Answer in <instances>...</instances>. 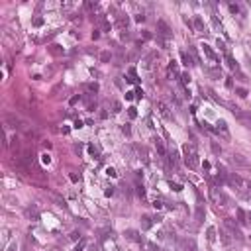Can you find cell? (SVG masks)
Instances as JSON below:
<instances>
[{
  "label": "cell",
  "instance_id": "obj_1",
  "mask_svg": "<svg viewBox=\"0 0 251 251\" xmlns=\"http://www.w3.org/2000/svg\"><path fill=\"white\" fill-rule=\"evenodd\" d=\"M228 183H230L231 186H235L239 192H249L251 190V183L247 178L239 177L238 173H230V175H228Z\"/></svg>",
  "mask_w": 251,
  "mask_h": 251
},
{
  "label": "cell",
  "instance_id": "obj_2",
  "mask_svg": "<svg viewBox=\"0 0 251 251\" xmlns=\"http://www.w3.org/2000/svg\"><path fill=\"white\" fill-rule=\"evenodd\" d=\"M183 153H185V163L188 165V169H196V167H198V155H196L194 145H188V143H186V145L183 147Z\"/></svg>",
  "mask_w": 251,
  "mask_h": 251
},
{
  "label": "cell",
  "instance_id": "obj_3",
  "mask_svg": "<svg viewBox=\"0 0 251 251\" xmlns=\"http://www.w3.org/2000/svg\"><path fill=\"white\" fill-rule=\"evenodd\" d=\"M208 196H210V200L214 202V204L226 206V196L218 190V188H216V186H210V188H208Z\"/></svg>",
  "mask_w": 251,
  "mask_h": 251
},
{
  "label": "cell",
  "instance_id": "obj_4",
  "mask_svg": "<svg viewBox=\"0 0 251 251\" xmlns=\"http://www.w3.org/2000/svg\"><path fill=\"white\" fill-rule=\"evenodd\" d=\"M224 226L230 230V233H231V238L233 239H241V231H239V226L233 222L231 218H226L224 220Z\"/></svg>",
  "mask_w": 251,
  "mask_h": 251
},
{
  "label": "cell",
  "instance_id": "obj_5",
  "mask_svg": "<svg viewBox=\"0 0 251 251\" xmlns=\"http://www.w3.org/2000/svg\"><path fill=\"white\" fill-rule=\"evenodd\" d=\"M202 51H204V55L210 59V63H214V65H218V55L214 53V49H212L210 45H206V43H202Z\"/></svg>",
  "mask_w": 251,
  "mask_h": 251
},
{
  "label": "cell",
  "instance_id": "obj_6",
  "mask_svg": "<svg viewBox=\"0 0 251 251\" xmlns=\"http://www.w3.org/2000/svg\"><path fill=\"white\" fill-rule=\"evenodd\" d=\"M157 30H159V35H163V37H169L171 35V27H169V24H167L165 20H159L157 22Z\"/></svg>",
  "mask_w": 251,
  "mask_h": 251
},
{
  "label": "cell",
  "instance_id": "obj_7",
  "mask_svg": "<svg viewBox=\"0 0 251 251\" xmlns=\"http://www.w3.org/2000/svg\"><path fill=\"white\" fill-rule=\"evenodd\" d=\"M157 110H159V114H161L163 118H167V120L173 118V114L169 112V106H167L165 102H157Z\"/></svg>",
  "mask_w": 251,
  "mask_h": 251
},
{
  "label": "cell",
  "instance_id": "obj_8",
  "mask_svg": "<svg viewBox=\"0 0 251 251\" xmlns=\"http://www.w3.org/2000/svg\"><path fill=\"white\" fill-rule=\"evenodd\" d=\"M153 141H155V149H157V153L165 159L167 157V151H165V147H163V141H161V139H153Z\"/></svg>",
  "mask_w": 251,
  "mask_h": 251
},
{
  "label": "cell",
  "instance_id": "obj_9",
  "mask_svg": "<svg viewBox=\"0 0 251 251\" xmlns=\"http://www.w3.org/2000/svg\"><path fill=\"white\" fill-rule=\"evenodd\" d=\"M137 71H135V69H133V67H130V69H128V82H137Z\"/></svg>",
  "mask_w": 251,
  "mask_h": 251
},
{
  "label": "cell",
  "instance_id": "obj_10",
  "mask_svg": "<svg viewBox=\"0 0 251 251\" xmlns=\"http://www.w3.org/2000/svg\"><path fill=\"white\" fill-rule=\"evenodd\" d=\"M194 27H196V32H198V33H204V32H206L204 22H202V18H200V16H196V20H194Z\"/></svg>",
  "mask_w": 251,
  "mask_h": 251
},
{
  "label": "cell",
  "instance_id": "obj_11",
  "mask_svg": "<svg viewBox=\"0 0 251 251\" xmlns=\"http://www.w3.org/2000/svg\"><path fill=\"white\" fill-rule=\"evenodd\" d=\"M153 222H155V220H153L151 216H143V218H141V228H143V230H149Z\"/></svg>",
  "mask_w": 251,
  "mask_h": 251
},
{
  "label": "cell",
  "instance_id": "obj_12",
  "mask_svg": "<svg viewBox=\"0 0 251 251\" xmlns=\"http://www.w3.org/2000/svg\"><path fill=\"white\" fill-rule=\"evenodd\" d=\"M49 53L55 55V57H57V55H63V47L57 45V43H53V45H49Z\"/></svg>",
  "mask_w": 251,
  "mask_h": 251
},
{
  "label": "cell",
  "instance_id": "obj_13",
  "mask_svg": "<svg viewBox=\"0 0 251 251\" xmlns=\"http://www.w3.org/2000/svg\"><path fill=\"white\" fill-rule=\"evenodd\" d=\"M226 63H228V67H230V69H233V71H238V65H235V61H233V57L230 55V51H226Z\"/></svg>",
  "mask_w": 251,
  "mask_h": 251
},
{
  "label": "cell",
  "instance_id": "obj_14",
  "mask_svg": "<svg viewBox=\"0 0 251 251\" xmlns=\"http://www.w3.org/2000/svg\"><path fill=\"white\" fill-rule=\"evenodd\" d=\"M125 235H128V238L132 239V241H141L139 233H137V231H133V230H128V231H125Z\"/></svg>",
  "mask_w": 251,
  "mask_h": 251
},
{
  "label": "cell",
  "instance_id": "obj_15",
  "mask_svg": "<svg viewBox=\"0 0 251 251\" xmlns=\"http://www.w3.org/2000/svg\"><path fill=\"white\" fill-rule=\"evenodd\" d=\"M235 212H238V222H239V224H245V222H247V214H245L241 208H238Z\"/></svg>",
  "mask_w": 251,
  "mask_h": 251
},
{
  "label": "cell",
  "instance_id": "obj_16",
  "mask_svg": "<svg viewBox=\"0 0 251 251\" xmlns=\"http://www.w3.org/2000/svg\"><path fill=\"white\" fill-rule=\"evenodd\" d=\"M86 90L94 96V94L98 92V85H96V82H88V85H86Z\"/></svg>",
  "mask_w": 251,
  "mask_h": 251
},
{
  "label": "cell",
  "instance_id": "obj_17",
  "mask_svg": "<svg viewBox=\"0 0 251 251\" xmlns=\"http://www.w3.org/2000/svg\"><path fill=\"white\" fill-rule=\"evenodd\" d=\"M208 241L210 243L216 241V228H208Z\"/></svg>",
  "mask_w": 251,
  "mask_h": 251
},
{
  "label": "cell",
  "instance_id": "obj_18",
  "mask_svg": "<svg viewBox=\"0 0 251 251\" xmlns=\"http://www.w3.org/2000/svg\"><path fill=\"white\" fill-rule=\"evenodd\" d=\"M180 57H183V65H192V57H190L186 51H183V55H180Z\"/></svg>",
  "mask_w": 251,
  "mask_h": 251
},
{
  "label": "cell",
  "instance_id": "obj_19",
  "mask_svg": "<svg viewBox=\"0 0 251 251\" xmlns=\"http://www.w3.org/2000/svg\"><path fill=\"white\" fill-rule=\"evenodd\" d=\"M202 218H204V208H202V206H198V208H196V220H198V222H202Z\"/></svg>",
  "mask_w": 251,
  "mask_h": 251
},
{
  "label": "cell",
  "instance_id": "obj_20",
  "mask_svg": "<svg viewBox=\"0 0 251 251\" xmlns=\"http://www.w3.org/2000/svg\"><path fill=\"white\" fill-rule=\"evenodd\" d=\"M128 22H130V20H128V16H120V18H118V24L122 27H128Z\"/></svg>",
  "mask_w": 251,
  "mask_h": 251
},
{
  "label": "cell",
  "instance_id": "obj_21",
  "mask_svg": "<svg viewBox=\"0 0 251 251\" xmlns=\"http://www.w3.org/2000/svg\"><path fill=\"white\" fill-rule=\"evenodd\" d=\"M128 116H130V118H135V116H137V108H135V106H132V108H128Z\"/></svg>",
  "mask_w": 251,
  "mask_h": 251
},
{
  "label": "cell",
  "instance_id": "obj_22",
  "mask_svg": "<svg viewBox=\"0 0 251 251\" xmlns=\"http://www.w3.org/2000/svg\"><path fill=\"white\" fill-rule=\"evenodd\" d=\"M33 26L41 27V26H43V18H41V16H35V18H33Z\"/></svg>",
  "mask_w": 251,
  "mask_h": 251
},
{
  "label": "cell",
  "instance_id": "obj_23",
  "mask_svg": "<svg viewBox=\"0 0 251 251\" xmlns=\"http://www.w3.org/2000/svg\"><path fill=\"white\" fill-rule=\"evenodd\" d=\"M235 94H238L239 98H245V96H247V90H245V88H235Z\"/></svg>",
  "mask_w": 251,
  "mask_h": 251
},
{
  "label": "cell",
  "instance_id": "obj_24",
  "mask_svg": "<svg viewBox=\"0 0 251 251\" xmlns=\"http://www.w3.org/2000/svg\"><path fill=\"white\" fill-rule=\"evenodd\" d=\"M180 80H183V85H185V86L188 85V82H190V77H188V73H183V75H180Z\"/></svg>",
  "mask_w": 251,
  "mask_h": 251
},
{
  "label": "cell",
  "instance_id": "obj_25",
  "mask_svg": "<svg viewBox=\"0 0 251 251\" xmlns=\"http://www.w3.org/2000/svg\"><path fill=\"white\" fill-rule=\"evenodd\" d=\"M41 163H43V165H49V163H51V157H49L47 153H43V155H41Z\"/></svg>",
  "mask_w": 251,
  "mask_h": 251
},
{
  "label": "cell",
  "instance_id": "obj_26",
  "mask_svg": "<svg viewBox=\"0 0 251 251\" xmlns=\"http://www.w3.org/2000/svg\"><path fill=\"white\" fill-rule=\"evenodd\" d=\"M220 235H222V241H224V243H230V238H228L226 230H220Z\"/></svg>",
  "mask_w": 251,
  "mask_h": 251
},
{
  "label": "cell",
  "instance_id": "obj_27",
  "mask_svg": "<svg viewBox=\"0 0 251 251\" xmlns=\"http://www.w3.org/2000/svg\"><path fill=\"white\" fill-rule=\"evenodd\" d=\"M169 185H171V188H173L175 192H180V190H183V186L178 185V183H169Z\"/></svg>",
  "mask_w": 251,
  "mask_h": 251
},
{
  "label": "cell",
  "instance_id": "obj_28",
  "mask_svg": "<svg viewBox=\"0 0 251 251\" xmlns=\"http://www.w3.org/2000/svg\"><path fill=\"white\" fill-rule=\"evenodd\" d=\"M135 188H137V196H139V198H143V196H145V190H143V186L137 185Z\"/></svg>",
  "mask_w": 251,
  "mask_h": 251
},
{
  "label": "cell",
  "instance_id": "obj_29",
  "mask_svg": "<svg viewBox=\"0 0 251 251\" xmlns=\"http://www.w3.org/2000/svg\"><path fill=\"white\" fill-rule=\"evenodd\" d=\"M106 175H108V177H116L118 173H116V169H112V167H108V169H106Z\"/></svg>",
  "mask_w": 251,
  "mask_h": 251
},
{
  "label": "cell",
  "instance_id": "obj_30",
  "mask_svg": "<svg viewBox=\"0 0 251 251\" xmlns=\"http://www.w3.org/2000/svg\"><path fill=\"white\" fill-rule=\"evenodd\" d=\"M130 132H132V128H130V124L122 125V133H125V135H130Z\"/></svg>",
  "mask_w": 251,
  "mask_h": 251
},
{
  "label": "cell",
  "instance_id": "obj_31",
  "mask_svg": "<svg viewBox=\"0 0 251 251\" xmlns=\"http://www.w3.org/2000/svg\"><path fill=\"white\" fill-rule=\"evenodd\" d=\"M169 69H171V71H177V61H175V59L169 61Z\"/></svg>",
  "mask_w": 251,
  "mask_h": 251
},
{
  "label": "cell",
  "instance_id": "obj_32",
  "mask_svg": "<svg viewBox=\"0 0 251 251\" xmlns=\"http://www.w3.org/2000/svg\"><path fill=\"white\" fill-rule=\"evenodd\" d=\"M88 151H90V155H98V149H96V147H94L92 143L88 145Z\"/></svg>",
  "mask_w": 251,
  "mask_h": 251
},
{
  "label": "cell",
  "instance_id": "obj_33",
  "mask_svg": "<svg viewBox=\"0 0 251 251\" xmlns=\"http://www.w3.org/2000/svg\"><path fill=\"white\" fill-rule=\"evenodd\" d=\"M112 108H114L112 112H116V114H118L120 110H122V104H120V102H114V106H112Z\"/></svg>",
  "mask_w": 251,
  "mask_h": 251
},
{
  "label": "cell",
  "instance_id": "obj_34",
  "mask_svg": "<svg viewBox=\"0 0 251 251\" xmlns=\"http://www.w3.org/2000/svg\"><path fill=\"white\" fill-rule=\"evenodd\" d=\"M104 194H106V196H112V194H114V186H108V188L104 190Z\"/></svg>",
  "mask_w": 251,
  "mask_h": 251
},
{
  "label": "cell",
  "instance_id": "obj_35",
  "mask_svg": "<svg viewBox=\"0 0 251 251\" xmlns=\"http://www.w3.org/2000/svg\"><path fill=\"white\" fill-rule=\"evenodd\" d=\"M153 206H155L157 210H161V208H163V202H161V200H155V202H153Z\"/></svg>",
  "mask_w": 251,
  "mask_h": 251
},
{
  "label": "cell",
  "instance_id": "obj_36",
  "mask_svg": "<svg viewBox=\"0 0 251 251\" xmlns=\"http://www.w3.org/2000/svg\"><path fill=\"white\" fill-rule=\"evenodd\" d=\"M133 96H135V92H133V90H128V92H125V98H128V100H132Z\"/></svg>",
  "mask_w": 251,
  "mask_h": 251
},
{
  "label": "cell",
  "instance_id": "obj_37",
  "mask_svg": "<svg viewBox=\"0 0 251 251\" xmlns=\"http://www.w3.org/2000/svg\"><path fill=\"white\" fill-rule=\"evenodd\" d=\"M230 10L238 14V12H239V6H238V4H230Z\"/></svg>",
  "mask_w": 251,
  "mask_h": 251
},
{
  "label": "cell",
  "instance_id": "obj_38",
  "mask_svg": "<svg viewBox=\"0 0 251 251\" xmlns=\"http://www.w3.org/2000/svg\"><path fill=\"white\" fill-rule=\"evenodd\" d=\"M71 180H73V183H79V180H80V177H79V175H75V173H73V175H71Z\"/></svg>",
  "mask_w": 251,
  "mask_h": 251
},
{
  "label": "cell",
  "instance_id": "obj_39",
  "mask_svg": "<svg viewBox=\"0 0 251 251\" xmlns=\"http://www.w3.org/2000/svg\"><path fill=\"white\" fill-rule=\"evenodd\" d=\"M86 8H88V10H92V8H96V2H86Z\"/></svg>",
  "mask_w": 251,
  "mask_h": 251
},
{
  "label": "cell",
  "instance_id": "obj_40",
  "mask_svg": "<svg viewBox=\"0 0 251 251\" xmlns=\"http://www.w3.org/2000/svg\"><path fill=\"white\" fill-rule=\"evenodd\" d=\"M79 238H80L79 231H73V233H71V239H79Z\"/></svg>",
  "mask_w": 251,
  "mask_h": 251
},
{
  "label": "cell",
  "instance_id": "obj_41",
  "mask_svg": "<svg viewBox=\"0 0 251 251\" xmlns=\"http://www.w3.org/2000/svg\"><path fill=\"white\" fill-rule=\"evenodd\" d=\"M79 100H80V96H79V94H77V96H73V98H71V104H77Z\"/></svg>",
  "mask_w": 251,
  "mask_h": 251
},
{
  "label": "cell",
  "instance_id": "obj_42",
  "mask_svg": "<svg viewBox=\"0 0 251 251\" xmlns=\"http://www.w3.org/2000/svg\"><path fill=\"white\" fill-rule=\"evenodd\" d=\"M145 20V16H141V14H137V16H135V22H143Z\"/></svg>",
  "mask_w": 251,
  "mask_h": 251
},
{
  "label": "cell",
  "instance_id": "obj_43",
  "mask_svg": "<svg viewBox=\"0 0 251 251\" xmlns=\"http://www.w3.org/2000/svg\"><path fill=\"white\" fill-rule=\"evenodd\" d=\"M79 128H82V122H80V120H77V122H75V130H79Z\"/></svg>",
  "mask_w": 251,
  "mask_h": 251
},
{
  "label": "cell",
  "instance_id": "obj_44",
  "mask_svg": "<svg viewBox=\"0 0 251 251\" xmlns=\"http://www.w3.org/2000/svg\"><path fill=\"white\" fill-rule=\"evenodd\" d=\"M98 37H100V33H98V30H94V32H92V39H98Z\"/></svg>",
  "mask_w": 251,
  "mask_h": 251
},
{
  "label": "cell",
  "instance_id": "obj_45",
  "mask_svg": "<svg viewBox=\"0 0 251 251\" xmlns=\"http://www.w3.org/2000/svg\"><path fill=\"white\" fill-rule=\"evenodd\" d=\"M135 96H137V98H141V96H143V90H141V88H137V90H135Z\"/></svg>",
  "mask_w": 251,
  "mask_h": 251
},
{
  "label": "cell",
  "instance_id": "obj_46",
  "mask_svg": "<svg viewBox=\"0 0 251 251\" xmlns=\"http://www.w3.org/2000/svg\"><path fill=\"white\" fill-rule=\"evenodd\" d=\"M212 149H214V151H216V153H220V151H222V149H220V147L216 145V143H212Z\"/></svg>",
  "mask_w": 251,
  "mask_h": 251
},
{
  "label": "cell",
  "instance_id": "obj_47",
  "mask_svg": "<svg viewBox=\"0 0 251 251\" xmlns=\"http://www.w3.org/2000/svg\"><path fill=\"white\" fill-rule=\"evenodd\" d=\"M226 86H228V88H231V86H233V82H231V79H228V80H226Z\"/></svg>",
  "mask_w": 251,
  "mask_h": 251
}]
</instances>
